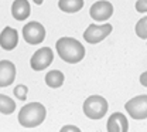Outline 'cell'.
<instances>
[{
  "label": "cell",
  "instance_id": "obj_1",
  "mask_svg": "<svg viewBox=\"0 0 147 132\" xmlns=\"http://www.w3.org/2000/svg\"><path fill=\"white\" fill-rule=\"evenodd\" d=\"M57 53L61 60H64L68 64H76L84 60L85 57V47L79 40L72 37H61L55 43Z\"/></svg>",
  "mask_w": 147,
  "mask_h": 132
},
{
  "label": "cell",
  "instance_id": "obj_2",
  "mask_svg": "<svg viewBox=\"0 0 147 132\" xmlns=\"http://www.w3.org/2000/svg\"><path fill=\"white\" fill-rule=\"evenodd\" d=\"M47 116V110L41 102H30L18 112V124L23 128H37Z\"/></svg>",
  "mask_w": 147,
  "mask_h": 132
},
{
  "label": "cell",
  "instance_id": "obj_3",
  "mask_svg": "<svg viewBox=\"0 0 147 132\" xmlns=\"http://www.w3.org/2000/svg\"><path fill=\"white\" fill-rule=\"evenodd\" d=\"M108 108H109L108 101L102 95L98 94L88 97L84 101V105H82L84 114L89 119H100V118H103L106 115V112H108Z\"/></svg>",
  "mask_w": 147,
  "mask_h": 132
},
{
  "label": "cell",
  "instance_id": "obj_4",
  "mask_svg": "<svg viewBox=\"0 0 147 132\" xmlns=\"http://www.w3.org/2000/svg\"><path fill=\"white\" fill-rule=\"evenodd\" d=\"M125 110L133 119L147 118V95H136L125 104Z\"/></svg>",
  "mask_w": 147,
  "mask_h": 132
},
{
  "label": "cell",
  "instance_id": "obj_5",
  "mask_svg": "<svg viewBox=\"0 0 147 132\" xmlns=\"http://www.w3.org/2000/svg\"><path fill=\"white\" fill-rule=\"evenodd\" d=\"M112 30H113V27L109 23H106V24H91L84 31V40L89 44H98L108 37L112 33Z\"/></svg>",
  "mask_w": 147,
  "mask_h": 132
},
{
  "label": "cell",
  "instance_id": "obj_6",
  "mask_svg": "<svg viewBox=\"0 0 147 132\" xmlns=\"http://www.w3.org/2000/svg\"><path fill=\"white\" fill-rule=\"evenodd\" d=\"M23 38L31 46L41 44L45 38V27L38 21H30L23 27Z\"/></svg>",
  "mask_w": 147,
  "mask_h": 132
},
{
  "label": "cell",
  "instance_id": "obj_7",
  "mask_svg": "<svg viewBox=\"0 0 147 132\" xmlns=\"http://www.w3.org/2000/svg\"><path fill=\"white\" fill-rule=\"evenodd\" d=\"M54 60V51L53 48L50 47H42V48H38L36 53L31 56L30 60V65L34 71H42L45 70L47 67L51 65Z\"/></svg>",
  "mask_w": 147,
  "mask_h": 132
},
{
  "label": "cell",
  "instance_id": "obj_8",
  "mask_svg": "<svg viewBox=\"0 0 147 132\" xmlns=\"http://www.w3.org/2000/svg\"><path fill=\"white\" fill-rule=\"evenodd\" d=\"M113 14V4L108 0L95 1L89 9V16L95 21H106Z\"/></svg>",
  "mask_w": 147,
  "mask_h": 132
},
{
  "label": "cell",
  "instance_id": "obj_9",
  "mask_svg": "<svg viewBox=\"0 0 147 132\" xmlns=\"http://www.w3.org/2000/svg\"><path fill=\"white\" fill-rule=\"evenodd\" d=\"M18 44V31L16 29L7 26L0 33V47L6 51H11Z\"/></svg>",
  "mask_w": 147,
  "mask_h": 132
},
{
  "label": "cell",
  "instance_id": "obj_10",
  "mask_svg": "<svg viewBox=\"0 0 147 132\" xmlns=\"http://www.w3.org/2000/svg\"><path fill=\"white\" fill-rule=\"evenodd\" d=\"M16 80V65L9 60L0 61V88L9 87Z\"/></svg>",
  "mask_w": 147,
  "mask_h": 132
},
{
  "label": "cell",
  "instance_id": "obj_11",
  "mask_svg": "<svg viewBox=\"0 0 147 132\" xmlns=\"http://www.w3.org/2000/svg\"><path fill=\"white\" fill-rule=\"evenodd\" d=\"M108 132H127L129 131V122L125 114L122 112H113L108 119L106 124Z\"/></svg>",
  "mask_w": 147,
  "mask_h": 132
},
{
  "label": "cell",
  "instance_id": "obj_12",
  "mask_svg": "<svg viewBox=\"0 0 147 132\" xmlns=\"http://www.w3.org/2000/svg\"><path fill=\"white\" fill-rule=\"evenodd\" d=\"M31 7L28 0H14L11 4V16L17 21H23L30 16Z\"/></svg>",
  "mask_w": 147,
  "mask_h": 132
},
{
  "label": "cell",
  "instance_id": "obj_13",
  "mask_svg": "<svg viewBox=\"0 0 147 132\" xmlns=\"http://www.w3.org/2000/svg\"><path fill=\"white\" fill-rule=\"evenodd\" d=\"M65 81V76L59 70H51L45 74V84L50 88H59Z\"/></svg>",
  "mask_w": 147,
  "mask_h": 132
},
{
  "label": "cell",
  "instance_id": "obj_14",
  "mask_svg": "<svg viewBox=\"0 0 147 132\" xmlns=\"http://www.w3.org/2000/svg\"><path fill=\"white\" fill-rule=\"evenodd\" d=\"M84 7V0H58V9L64 13H76Z\"/></svg>",
  "mask_w": 147,
  "mask_h": 132
},
{
  "label": "cell",
  "instance_id": "obj_15",
  "mask_svg": "<svg viewBox=\"0 0 147 132\" xmlns=\"http://www.w3.org/2000/svg\"><path fill=\"white\" fill-rule=\"evenodd\" d=\"M16 111V102L4 94H0V114L10 115Z\"/></svg>",
  "mask_w": 147,
  "mask_h": 132
},
{
  "label": "cell",
  "instance_id": "obj_16",
  "mask_svg": "<svg viewBox=\"0 0 147 132\" xmlns=\"http://www.w3.org/2000/svg\"><path fill=\"white\" fill-rule=\"evenodd\" d=\"M134 31H136L137 37L143 38V40H147V16L142 17V19L136 23Z\"/></svg>",
  "mask_w": 147,
  "mask_h": 132
},
{
  "label": "cell",
  "instance_id": "obj_17",
  "mask_svg": "<svg viewBox=\"0 0 147 132\" xmlns=\"http://www.w3.org/2000/svg\"><path fill=\"white\" fill-rule=\"evenodd\" d=\"M27 93H28V87L24 85V84H18L13 90V94L16 95V98H18L20 101H26L27 99Z\"/></svg>",
  "mask_w": 147,
  "mask_h": 132
},
{
  "label": "cell",
  "instance_id": "obj_18",
  "mask_svg": "<svg viewBox=\"0 0 147 132\" xmlns=\"http://www.w3.org/2000/svg\"><path fill=\"white\" fill-rule=\"evenodd\" d=\"M136 10L139 13H147V0H137L136 1Z\"/></svg>",
  "mask_w": 147,
  "mask_h": 132
},
{
  "label": "cell",
  "instance_id": "obj_19",
  "mask_svg": "<svg viewBox=\"0 0 147 132\" xmlns=\"http://www.w3.org/2000/svg\"><path fill=\"white\" fill-rule=\"evenodd\" d=\"M59 132H81V129L75 125H65L59 129Z\"/></svg>",
  "mask_w": 147,
  "mask_h": 132
},
{
  "label": "cell",
  "instance_id": "obj_20",
  "mask_svg": "<svg viewBox=\"0 0 147 132\" xmlns=\"http://www.w3.org/2000/svg\"><path fill=\"white\" fill-rule=\"evenodd\" d=\"M140 84L147 88V71H144V73L140 76Z\"/></svg>",
  "mask_w": 147,
  "mask_h": 132
},
{
  "label": "cell",
  "instance_id": "obj_21",
  "mask_svg": "<svg viewBox=\"0 0 147 132\" xmlns=\"http://www.w3.org/2000/svg\"><path fill=\"white\" fill-rule=\"evenodd\" d=\"M33 1H34V3H36L37 6H41V4H42V3H44V0H33Z\"/></svg>",
  "mask_w": 147,
  "mask_h": 132
}]
</instances>
